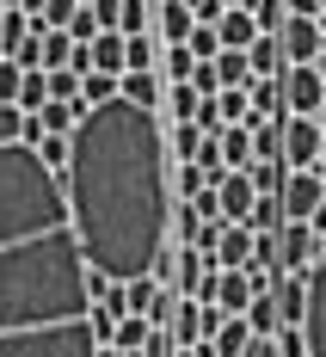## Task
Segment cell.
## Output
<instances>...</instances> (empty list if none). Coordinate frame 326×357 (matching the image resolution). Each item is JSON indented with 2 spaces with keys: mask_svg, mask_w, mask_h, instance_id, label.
<instances>
[{
  "mask_svg": "<svg viewBox=\"0 0 326 357\" xmlns=\"http://www.w3.org/2000/svg\"><path fill=\"white\" fill-rule=\"evenodd\" d=\"M86 252L62 173L25 142L0 148V357H99Z\"/></svg>",
  "mask_w": 326,
  "mask_h": 357,
  "instance_id": "obj_1",
  "label": "cell"
},
{
  "mask_svg": "<svg viewBox=\"0 0 326 357\" xmlns=\"http://www.w3.org/2000/svg\"><path fill=\"white\" fill-rule=\"evenodd\" d=\"M74 234L93 271L111 284L154 278L173 247V185H166V123L136 99L93 105L74 130V160L62 173Z\"/></svg>",
  "mask_w": 326,
  "mask_h": 357,
  "instance_id": "obj_2",
  "label": "cell"
},
{
  "mask_svg": "<svg viewBox=\"0 0 326 357\" xmlns=\"http://www.w3.org/2000/svg\"><path fill=\"white\" fill-rule=\"evenodd\" d=\"M222 314L216 302H197V296H179L173 302V321H166V333H173V345H203V339H216L222 333Z\"/></svg>",
  "mask_w": 326,
  "mask_h": 357,
  "instance_id": "obj_3",
  "label": "cell"
},
{
  "mask_svg": "<svg viewBox=\"0 0 326 357\" xmlns=\"http://www.w3.org/2000/svg\"><path fill=\"white\" fill-rule=\"evenodd\" d=\"M320 142H326V130L314 117H284V160H290V173H314L320 167Z\"/></svg>",
  "mask_w": 326,
  "mask_h": 357,
  "instance_id": "obj_4",
  "label": "cell"
},
{
  "mask_svg": "<svg viewBox=\"0 0 326 357\" xmlns=\"http://www.w3.org/2000/svg\"><path fill=\"white\" fill-rule=\"evenodd\" d=\"M302 339H308V357H326V241H320L314 271H308V321H302Z\"/></svg>",
  "mask_w": 326,
  "mask_h": 357,
  "instance_id": "obj_5",
  "label": "cell"
},
{
  "mask_svg": "<svg viewBox=\"0 0 326 357\" xmlns=\"http://www.w3.org/2000/svg\"><path fill=\"white\" fill-rule=\"evenodd\" d=\"M284 99H290V117H314V111L326 105V80L314 62H295V68H284Z\"/></svg>",
  "mask_w": 326,
  "mask_h": 357,
  "instance_id": "obj_6",
  "label": "cell"
},
{
  "mask_svg": "<svg viewBox=\"0 0 326 357\" xmlns=\"http://www.w3.org/2000/svg\"><path fill=\"white\" fill-rule=\"evenodd\" d=\"M277 43H284V62H314V56H320L326 50V25L320 19H302V13H290V19H284V31H277Z\"/></svg>",
  "mask_w": 326,
  "mask_h": 357,
  "instance_id": "obj_7",
  "label": "cell"
},
{
  "mask_svg": "<svg viewBox=\"0 0 326 357\" xmlns=\"http://www.w3.org/2000/svg\"><path fill=\"white\" fill-rule=\"evenodd\" d=\"M253 296H258V289H253V278H247V271H216V278H210V289H203L197 302H216L228 321H240V314L253 308Z\"/></svg>",
  "mask_w": 326,
  "mask_h": 357,
  "instance_id": "obj_8",
  "label": "cell"
},
{
  "mask_svg": "<svg viewBox=\"0 0 326 357\" xmlns=\"http://www.w3.org/2000/svg\"><path fill=\"white\" fill-rule=\"evenodd\" d=\"M320 204H326V173H290L284 178V215L290 222H308Z\"/></svg>",
  "mask_w": 326,
  "mask_h": 357,
  "instance_id": "obj_9",
  "label": "cell"
},
{
  "mask_svg": "<svg viewBox=\"0 0 326 357\" xmlns=\"http://www.w3.org/2000/svg\"><path fill=\"white\" fill-rule=\"evenodd\" d=\"M277 259H284V271H314V259H320V234H314L308 222H284V234H277Z\"/></svg>",
  "mask_w": 326,
  "mask_h": 357,
  "instance_id": "obj_10",
  "label": "cell"
},
{
  "mask_svg": "<svg viewBox=\"0 0 326 357\" xmlns=\"http://www.w3.org/2000/svg\"><path fill=\"white\" fill-rule=\"evenodd\" d=\"M253 247H258L253 228H247V222H228L216 252H210V265H216V271H247V265H253Z\"/></svg>",
  "mask_w": 326,
  "mask_h": 357,
  "instance_id": "obj_11",
  "label": "cell"
},
{
  "mask_svg": "<svg viewBox=\"0 0 326 357\" xmlns=\"http://www.w3.org/2000/svg\"><path fill=\"white\" fill-rule=\"evenodd\" d=\"M216 197H222V222H247L258 204V185L247 173H222L216 178Z\"/></svg>",
  "mask_w": 326,
  "mask_h": 357,
  "instance_id": "obj_12",
  "label": "cell"
},
{
  "mask_svg": "<svg viewBox=\"0 0 326 357\" xmlns=\"http://www.w3.org/2000/svg\"><path fill=\"white\" fill-rule=\"evenodd\" d=\"M154 31H160V43H191L197 13H191L185 0H154Z\"/></svg>",
  "mask_w": 326,
  "mask_h": 357,
  "instance_id": "obj_13",
  "label": "cell"
},
{
  "mask_svg": "<svg viewBox=\"0 0 326 357\" xmlns=\"http://www.w3.org/2000/svg\"><path fill=\"white\" fill-rule=\"evenodd\" d=\"M216 31H222V50H253L258 37H265V31H258V19L247 13V6H228V13L216 19Z\"/></svg>",
  "mask_w": 326,
  "mask_h": 357,
  "instance_id": "obj_14",
  "label": "cell"
},
{
  "mask_svg": "<svg viewBox=\"0 0 326 357\" xmlns=\"http://www.w3.org/2000/svg\"><path fill=\"white\" fill-rule=\"evenodd\" d=\"M160 50H166V43H160V37H123V74H154L160 68Z\"/></svg>",
  "mask_w": 326,
  "mask_h": 357,
  "instance_id": "obj_15",
  "label": "cell"
},
{
  "mask_svg": "<svg viewBox=\"0 0 326 357\" xmlns=\"http://www.w3.org/2000/svg\"><path fill=\"white\" fill-rule=\"evenodd\" d=\"M123 99L160 111V105H166V80H160V68H154V74H123Z\"/></svg>",
  "mask_w": 326,
  "mask_h": 357,
  "instance_id": "obj_16",
  "label": "cell"
},
{
  "mask_svg": "<svg viewBox=\"0 0 326 357\" xmlns=\"http://www.w3.org/2000/svg\"><path fill=\"white\" fill-rule=\"evenodd\" d=\"M253 339H258V333L247 326V314H240V321H222V333L210 339V345H216V357H247V351H253Z\"/></svg>",
  "mask_w": 326,
  "mask_h": 357,
  "instance_id": "obj_17",
  "label": "cell"
},
{
  "mask_svg": "<svg viewBox=\"0 0 326 357\" xmlns=\"http://www.w3.org/2000/svg\"><path fill=\"white\" fill-rule=\"evenodd\" d=\"M86 50H93V68L99 74H123V31H99Z\"/></svg>",
  "mask_w": 326,
  "mask_h": 357,
  "instance_id": "obj_18",
  "label": "cell"
},
{
  "mask_svg": "<svg viewBox=\"0 0 326 357\" xmlns=\"http://www.w3.org/2000/svg\"><path fill=\"white\" fill-rule=\"evenodd\" d=\"M117 93H123V74H80V99H86V111L93 105H111V99H117Z\"/></svg>",
  "mask_w": 326,
  "mask_h": 357,
  "instance_id": "obj_19",
  "label": "cell"
},
{
  "mask_svg": "<svg viewBox=\"0 0 326 357\" xmlns=\"http://www.w3.org/2000/svg\"><path fill=\"white\" fill-rule=\"evenodd\" d=\"M191 74H197V56H191L185 43H166V50H160V80L179 86V80H191Z\"/></svg>",
  "mask_w": 326,
  "mask_h": 357,
  "instance_id": "obj_20",
  "label": "cell"
},
{
  "mask_svg": "<svg viewBox=\"0 0 326 357\" xmlns=\"http://www.w3.org/2000/svg\"><path fill=\"white\" fill-rule=\"evenodd\" d=\"M247 326H253L258 339H277V333H284V314H277V296H253V308H247Z\"/></svg>",
  "mask_w": 326,
  "mask_h": 357,
  "instance_id": "obj_21",
  "label": "cell"
},
{
  "mask_svg": "<svg viewBox=\"0 0 326 357\" xmlns=\"http://www.w3.org/2000/svg\"><path fill=\"white\" fill-rule=\"evenodd\" d=\"M197 105H203V93L191 80H179V86H166V105L160 111H173V123H197Z\"/></svg>",
  "mask_w": 326,
  "mask_h": 357,
  "instance_id": "obj_22",
  "label": "cell"
},
{
  "mask_svg": "<svg viewBox=\"0 0 326 357\" xmlns=\"http://www.w3.org/2000/svg\"><path fill=\"white\" fill-rule=\"evenodd\" d=\"M197 191H210V173H203L197 160H173V197H179V204H191Z\"/></svg>",
  "mask_w": 326,
  "mask_h": 357,
  "instance_id": "obj_23",
  "label": "cell"
},
{
  "mask_svg": "<svg viewBox=\"0 0 326 357\" xmlns=\"http://www.w3.org/2000/svg\"><path fill=\"white\" fill-rule=\"evenodd\" d=\"M216 74H222V86H253V56L247 50H222Z\"/></svg>",
  "mask_w": 326,
  "mask_h": 357,
  "instance_id": "obj_24",
  "label": "cell"
},
{
  "mask_svg": "<svg viewBox=\"0 0 326 357\" xmlns=\"http://www.w3.org/2000/svg\"><path fill=\"white\" fill-rule=\"evenodd\" d=\"M284 222H290V215H284V197H258L253 215H247L253 234H284Z\"/></svg>",
  "mask_w": 326,
  "mask_h": 357,
  "instance_id": "obj_25",
  "label": "cell"
},
{
  "mask_svg": "<svg viewBox=\"0 0 326 357\" xmlns=\"http://www.w3.org/2000/svg\"><path fill=\"white\" fill-rule=\"evenodd\" d=\"M247 56H253V80H277V62H284V43L277 37H258Z\"/></svg>",
  "mask_w": 326,
  "mask_h": 357,
  "instance_id": "obj_26",
  "label": "cell"
},
{
  "mask_svg": "<svg viewBox=\"0 0 326 357\" xmlns=\"http://www.w3.org/2000/svg\"><path fill=\"white\" fill-rule=\"evenodd\" d=\"M148 339H154V321H142V314H123V321H117V339H111V345H117V351H142Z\"/></svg>",
  "mask_w": 326,
  "mask_h": 357,
  "instance_id": "obj_27",
  "label": "cell"
},
{
  "mask_svg": "<svg viewBox=\"0 0 326 357\" xmlns=\"http://www.w3.org/2000/svg\"><path fill=\"white\" fill-rule=\"evenodd\" d=\"M49 105V68H25V86H19V111H43Z\"/></svg>",
  "mask_w": 326,
  "mask_h": 357,
  "instance_id": "obj_28",
  "label": "cell"
},
{
  "mask_svg": "<svg viewBox=\"0 0 326 357\" xmlns=\"http://www.w3.org/2000/svg\"><path fill=\"white\" fill-rule=\"evenodd\" d=\"M247 13L258 19V31H265V37H277V31H284V19H290L284 0H247Z\"/></svg>",
  "mask_w": 326,
  "mask_h": 357,
  "instance_id": "obj_29",
  "label": "cell"
},
{
  "mask_svg": "<svg viewBox=\"0 0 326 357\" xmlns=\"http://www.w3.org/2000/svg\"><path fill=\"white\" fill-rule=\"evenodd\" d=\"M247 93H253V111H258V123H265V117H271L277 105H290V99H284V80H253Z\"/></svg>",
  "mask_w": 326,
  "mask_h": 357,
  "instance_id": "obj_30",
  "label": "cell"
},
{
  "mask_svg": "<svg viewBox=\"0 0 326 357\" xmlns=\"http://www.w3.org/2000/svg\"><path fill=\"white\" fill-rule=\"evenodd\" d=\"M247 178L258 185V197H284V167H277V160H253Z\"/></svg>",
  "mask_w": 326,
  "mask_h": 357,
  "instance_id": "obj_31",
  "label": "cell"
},
{
  "mask_svg": "<svg viewBox=\"0 0 326 357\" xmlns=\"http://www.w3.org/2000/svg\"><path fill=\"white\" fill-rule=\"evenodd\" d=\"M203 142H210V136H203L197 123H173V160H197Z\"/></svg>",
  "mask_w": 326,
  "mask_h": 357,
  "instance_id": "obj_32",
  "label": "cell"
},
{
  "mask_svg": "<svg viewBox=\"0 0 326 357\" xmlns=\"http://www.w3.org/2000/svg\"><path fill=\"white\" fill-rule=\"evenodd\" d=\"M25 130H31V111L0 105V148H6V142H25Z\"/></svg>",
  "mask_w": 326,
  "mask_h": 357,
  "instance_id": "obj_33",
  "label": "cell"
},
{
  "mask_svg": "<svg viewBox=\"0 0 326 357\" xmlns=\"http://www.w3.org/2000/svg\"><path fill=\"white\" fill-rule=\"evenodd\" d=\"M185 50H191V56H197V62H216V56H222V31H216V25H197V31H191V43H185Z\"/></svg>",
  "mask_w": 326,
  "mask_h": 357,
  "instance_id": "obj_34",
  "label": "cell"
},
{
  "mask_svg": "<svg viewBox=\"0 0 326 357\" xmlns=\"http://www.w3.org/2000/svg\"><path fill=\"white\" fill-rule=\"evenodd\" d=\"M49 99H74V105H86V99H80V74H74V68H49Z\"/></svg>",
  "mask_w": 326,
  "mask_h": 357,
  "instance_id": "obj_35",
  "label": "cell"
},
{
  "mask_svg": "<svg viewBox=\"0 0 326 357\" xmlns=\"http://www.w3.org/2000/svg\"><path fill=\"white\" fill-rule=\"evenodd\" d=\"M19 86H25V68L19 62H0V105H19Z\"/></svg>",
  "mask_w": 326,
  "mask_h": 357,
  "instance_id": "obj_36",
  "label": "cell"
},
{
  "mask_svg": "<svg viewBox=\"0 0 326 357\" xmlns=\"http://www.w3.org/2000/svg\"><path fill=\"white\" fill-rule=\"evenodd\" d=\"M191 86H197L203 99H216V93H222V74H216V62H197V74H191Z\"/></svg>",
  "mask_w": 326,
  "mask_h": 357,
  "instance_id": "obj_37",
  "label": "cell"
},
{
  "mask_svg": "<svg viewBox=\"0 0 326 357\" xmlns=\"http://www.w3.org/2000/svg\"><path fill=\"white\" fill-rule=\"evenodd\" d=\"M277 357H308V339H302V326H284V333H277Z\"/></svg>",
  "mask_w": 326,
  "mask_h": 357,
  "instance_id": "obj_38",
  "label": "cell"
},
{
  "mask_svg": "<svg viewBox=\"0 0 326 357\" xmlns=\"http://www.w3.org/2000/svg\"><path fill=\"white\" fill-rule=\"evenodd\" d=\"M74 37H80V43H93V37H99V13H93V6H80V13H74V25H68Z\"/></svg>",
  "mask_w": 326,
  "mask_h": 357,
  "instance_id": "obj_39",
  "label": "cell"
},
{
  "mask_svg": "<svg viewBox=\"0 0 326 357\" xmlns=\"http://www.w3.org/2000/svg\"><path fill=\"white\" fill-rule=\"evenodd\" d=\"M93 13H99V31H117L123 25V0H93Z\"/></svg>",
  "mask_w": 326,
  "mask_h": 357,
  "instance_id": "obj_40",
  "label": "cell"
},
{
  "mask_svg": "<svg viewBox=\"0 0 326 357\" xmlns=\"http://www.w3.org/2000/svg\"><path fill=\"white\" fill-rule=\"evenodd\" d=\"M290 13H302V19H320V0H284Z\"/></svg>",
  "mask_w": 326,
  "mask_h": 357,
  "instance_id": "obj_41",
  "label": "cell"
},
{
  "mask_svg": "<svg viewBox=\"0 0 326 357\" xmlns=\"http://www.w3.org/2000/svg\"><path fill=\"white\" fill-rule=\"evenodd\" d=\"M247 357H277V339H253V351Z\"/></svg>",
  "mask_w": 326,
  "mask_h": 357,
  "instance_id": "obj_42",
  "label": "cell"
},
{
  "mask_svg": "<svg viewBox=\"0 0 326 357\" xmlns=\"http://www.w3.org/2000/svg\"><path fill=\"white\" fill-rule=\"evenodd\" d=\"M308 228H314V234H320V241H326V204H320V210H314V215H308Z\"/></svg>",
  "mask_w": 326,
  "mask_h": 357,
  "instance_id": "obj_43",
  "label": "cell"
},
{
  "mask_svg": "<svg viewBox=\"0 0 326 357\" xmlns=\"http://www.w3.org/2000/svg\"><path fill=\"white\" fill-rule=\"evenodd\" d=\"M19 6H25V13H31V19H37V13H43V6H49V0H19Z\"/></svg>",
  "mask_w": 326,
  "mask_h": 357,
  "instance_id": "obj_44",
  "label": "cell"
},
{
  "mask_svg": "<svg viewBox=\"0 0 326 357\" xmlns=\"http://www.w3.org/2000/svg\"><path fill=\"white\" fill-rule=\"evenodd\" d=\"M314 68H320V80H326V50H320V56H314Z\"/></svg>",
  "mask_w": 326,
  "mask_h": 357,
  "instance_id": "obj_45",
  "label": "cell"
},
{
  "mask_svg": "<svg viewBox=\"0 0 326 357\" xmlns=\"http://www.w3.org/2000/svg\"><path fill=\"white\" fill-rule=\"evenodd\" d=\"M314 123H320V130H326V105H320V111H314Z\"/></svg>",
  "mask_w": 326,
  "mask_h": 357,
  "instance_id": "obj_46",
  "label": "cell"
},
{
  "mask_svg": "<svg viewBox=\"0 0 326 357\" xmlns=\"http://www.w3.org/2000/svg\"><path fill=\"white\" fill-rule=\"evenodd\" d=\"M314 173H326V142H320V167H314Z\"/></svg>",
  "mask_w": 326,
  "mask_h": 357,
  "instance_id": "obj_47",
  "label": "cell"
},
{
  "mask_svg": "<svg viewBox=\"0 0 326 357\" xmlns=\"http://www.w3.org/2000/svg\"><path fill=\"white\" fill-rule=\"evenodd\" d=\"M222 6H247V0H222Z\"/></svg>",
  "mask_w": 326,
  "mask_h": 357,
  "instance_id": "obj_48",
  "label": "cell"
},
{
  "mask_svg": "<svg viewBox=\"0 0 326 357\" xmlns=\"http://www.w3.org/2000/svg\"><path fill=\"white\" fill-rule=\"evenodd\" d=\"M0 19H6V0H0ZM0 62H6V56H0Z\"/></svg>",
  "mask_w": 326,
  "mask_h": 357,
  "instance_id": "obj_49",
  "label": "cell"
},
{
  "mask_svg": "<svg viewBox=\"0 0 326 357\" xmlns=\"http://www.w3.org/2000/svg\"><path fill=\"white\" fill-rule=\"evenodd\" d=\"M123 357H148V351H123Z\"/></svg>",
  "mask_w": 326,
  "mask_h": 357,
  "instance_id": "obj_50",
  "label": "cell"
},
{
  "mask_svg": "<svg viewBox=\"0 0 326 357\" xmlns=\"http://www.w3.org/2000/svg\"><path fill=\"white\" fill-rule=\"evenodd\" d=\"M320 19H326V0H320Z\"/></svg>",
  "mask_w": 326,
  "mask_h": 357,
  "instance_id": "obj_51",
  "label": "cell"
},
{
  "mask_svg": "<svg viewBox=\"0 0 326 357\" xmlns=\"http://www.w3.org/2000/svg\"><path fill=\"white\" fill-rule=\"evenodd\" d=\"M80 6H93V0H80Z\"/></svg>",
  "mask_w": 326,
  "mask_h": 357,
  "instance_id": "obj_52",
  "label": "cell"
},
{
  "mask_svg": "<svg viewBox=\"0 0 326 357\" xmlns=\"http://www.w3.org/2000/svg\"><path fill=\"white\" fill-rule=\"evenodd\" d=\"M6 6H19V0H6Z\"/></svg>",
  "mask_w": 326,
  "mask_h": 357,
  "instance_id": "obj_53",
  "label": "cell"
}]
</instances>
